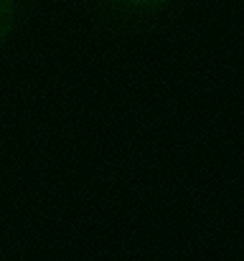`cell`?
<instances>
[{
  "instance_id": "cell-2",
  "label": "cell",
  "mask_w": 244,
  "mask_h": 261,
  "mask_svg": "<svg viewBox=\"0 0 244 261\" xmlns=\"http://www.w3.org/2000/svg\"><path fill=\"white\" fill-rule=\"evenodd\" d=\"M33 13V0H0V48L23 28Z\"/></svg>"
},
{
  "instance_id": "cell-1",
  "label": "cell",
  "mask_w": 244,
  "mask_h": 261,
  "mask_svg": "<svg viewBox=\"0 0 244 261\" xmlns=\"http://www.w3.org/2000/svg\"><path fill=\"white\" fill-rule=\"evenodd\" d=\"M191 0H84L92 20L107 33H158L170 28Z\"/></svg>"
}]
</instances>
